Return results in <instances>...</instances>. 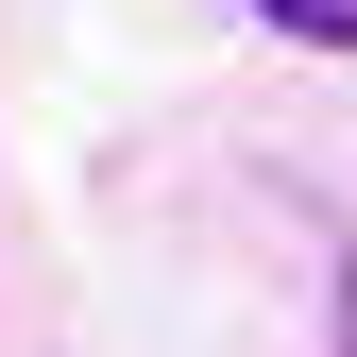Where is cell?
Returning <instances> with one entry per match:
<instances>
[{"instance_id": "1", "label": "cell", "mask_w": 357, "mask_h": 357, "mask_svg": "<svg viewBox=\"0 0 357 357\" xmlns=\"http://www.w3.org/2000/svg\"><path fill=\"white\" fill-rule=\"evenodd\" d=\"M255 17H289L306 52H357V0H255Z\"/></svg>"}, {"instance_id": "2", "label": "cell", "mask_w": 357, "mask_h": 357, "mask_svg": "<svg viewBox=\"0 0 357 357\" xmlns=\"http://www.w3.org/2000/svg\"><path fill=\"white\" fill-rule=\"evenodd\" d=\"M324 306H340V357H357V238H324Z\"/></svg>"}]
</instances>
